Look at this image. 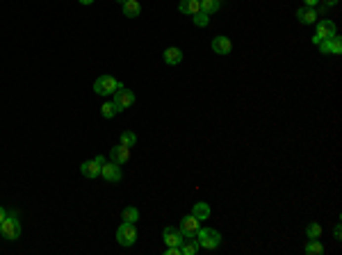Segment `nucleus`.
Masks as SVG:
<instances>
[{
  "instance_id": "obj_33",
  "label": "nucleus",
  "mask_w": 342,
  "mask_h": 255,
  "mask_svg": "<svg viewBox=\"0 0 342 255\" xmlns=\"http://www.w3.org/2000/svg\"><path fill=\"white\" fill-rule=\"evenodd\" d=\"M96 0H80V5H94Z\"/></svg>"
},
{
  "instance_id": "obj_17",
  "label": "nucleus",
  "mask_w": 342,
  "mask_h": 255,
  "mask_svg": "<svg viewBox=\"0 0 342 255\" xmlns=\"http://www.w3.org/2000/svg\"><path fill=\"white\" fill-rule=\"evenodd\" d=\"M180 251H183V255H194L199 251V242L194 237H185L180 244Z\"/></svg>"
},
{
  "instance_id": "obj_6",
  "label": "nucleus",
  "mask_w": 342,
  "mask_h": 255,
  "mask_svg": "<svg viewBox=\"0 0 342 255\" xmlns=\"http://www.w3.org/2000/svg\"><path fill=\"white\" fill-rule=\"evenodd\" d=\"M114 98H112V103L117 105V109L121 112V109H128L132 103H135V94L128 89V87H124V84H119V89L114 91Z\"/></svg>"
},
{
  "instance_id": "obj_10",
  "label": "nucleus",
  "mask_w": 342,
  "mask_h": 255,
  "mask_svg": "<svg viewBox=\"0 0 342 255\" xmlns=\"http://www.w3.org/2000/svg\"><path fill=\"white\" fill-rule=\"evenodd\" d=\"M297 18H299L303 25H313L317 23V9L315 7H301V9H297Z\"/></svg>"
},
{
  "instance_id": "obj_3",
  "label": "nucleus",
  "mask_w": 342,
  "mask_h": 255,
  "mask_svg": "<svg viewBox=\"0 0 342 255\" xmlns=\"http://www.w3.org/2000/svg\"><path fill=\"white\" fill-rule=\"evenodd\" d=\"M317 30H315V36H313V43H319L324 41V39H331V36H336L338 30H336V23L331 21V18H322V21H317Z\"/></svg>"
},
{
  "instance_id": "obj_31",
  "label": "nucleus",
  "mask_w": 342,
  "mask_h": 255,
  "mask_svg": "<svg viewBox=\"0 0 342 255\" xmlns=\"http://www.w3.org/2000/svg\"><path fill=\"white\" fill-rule=\"evenodd\" d=\"M303 2H306V7H315L319 0H303Z\"/></svg>"
},
{
  "instance_id": "obj_2",
  "label": "nucleus",
  "mask_w": 342,
  "mask_h": 255,
  "mask_svg": "<svg viewBox=\"0 0 342 255\" xmlns=\"http://www.w3.org/2000/svg\"><path fill=\"white\" fill-rule=\"evenodd\" d=\"M0 232H2V237L14 242V239L21 237V223H18V214L16 212H9L5 217V221L0 223Z\"/></svg>"
},
{
  "instance_id": "obj_22",
  "label": "nucleus",
  "mask_w": 342,
  "mask_h": 255,
  "mask_svg": "<svg viewBox=\"0 0 342 255\" xmlns=\"http://www.w3.org/2000/svg\"><path fill=\"white\" fill-rule=\"evenodd\" d=\"M306 235H308V239H319L322 237V225L319 223H308L306 225Z\"/></svg>"
},
{
  "instance_id": "obj_24",
  "label": "nucleus",
  "mask_w": 342,
  "mask_h": 255,
  "mask_svg": "<svg viewBox=\"0 0 342 255\" xmlns=\"http://www.w3.org/2000/svg\"><path fill=\"white\" fill-rule=\"evenodd\" d=\"M121 144L128 146V148H130V146H135V144H137V135H135V132H130V130H124V132H121Z\"/></svg>"
},
{
  "instance_id": "obj_34",
  "label": "nucleus",
  "mask_w": 342,
  "mask_h": 255,
  "mask_svg": "<svg viewBox=\"0 0 342 255\" xmlns=\"http://www.w3.org/2000/svg\"><path fill=\"white\" fill-rule=\"evenodd\" d=\"M119 2H121V5H124V2H126V0H119Z\"/></svg>"
},
{
  "instance_id": "obj_21",
  "label": "nucleus",
  "mask_w": 342,
  "mask_h": 255,
  "mask_svg": "<svg viewBox=\"0 0 342 255\" xmlns=\"http://www.w3.org/2000/svg\"><path fill=\"white\" fill-rule=\"evenodd\" d=\"M192 21H194L196 28H208V23H210V14H206V12H196Z\"/></svg>"
},
{
  "instance_id": "obj_18",
  "label": "nucleus",
  "mask_w": 342,
  "mask_h": 255,
  "mask_svg": "<svg viewBox=\"0 0 342 255\" xmlns=\"http://www.w3.org/2000/svg\"><path fill=\"white\" fill-rule=\"evenodd\" d=\"M192 214H194L199 221L208 219V217H210V205H208V203H196L194 208H192Z\"/></svg>"
},
{
  "instance_id": "obj_19",
  "label": "nucleus",
  "mask_w": 342,
  "mask_h": 255,
  "mask_svg": "<svg viewBox=\"0 0 342 255\" xmlns=\"http://www.w3.org/2000/svg\"><path fill=\"white\" fill-rule=\"evenodd\" d=\"M221 9V0H201V12L214 14Z\"/></svg>"
},
{
  "instance_id": "obj_30",
  "label": "nucleus",
  "mask_w": 342,
  "mask_h": 255,
  "mask_svg": "<svg viewBox=\"0 0 342 255\" xmlns=\"http://www.w3.org/2000/svg\"><path fill=\"white\" fill-rule=\"evenodd\" d=\"M94 160H96V162H98V164H100V166H103V164H105V162H107V160H105V157H103V155H96Z\"/></svg>"
},
{
  "instance_id": "obj_15",
  "label": "nucleus",
  "mask_w": 342,
  "mask_h": 255,
  "mask_svg": "<svg viewBox=\"0 0 342 255\" xmlns=\"http://www.w3.org/2000/svg\"><path fill=\"white\" fill-rule=\"evenodd\" d=\"M178 9H180V14H192L194 16L196 12H201V0H180Z\"/></svg>"
},
{
  "instance_id": "obj_23",
  "label": "nucleus",
  "mask_w": 342,
  "mask_h": 255,
  "mask_svg": "<svg viewBox=\"0 0 342 255\" xmlns=\"http://www.w3.org/2000/svg\"><path fill=\"white\" fill-rule=\"evenodd\" d=\"M117 105H114V103H105V105L100 107V114H103V116H105V119H114V116H117Z\"/></svg>"
},
{
  "instance_id": "obj_8",
  "label": "nucleus",
  "mask_w": 342,
  "mask_h": 255,
  "mask_svg": "<svg viewBox=\"0 0 342 255\" xmlns=\"http://www.w3.org/2000/svg\"><path fill=\"white\" fill-rule=\"evenodd\" d=\"M201 228V221L196 219L194 214H187V217H183V221H180V232H183L185 237H194L196 239V230Z\"/></svg>"
},
{
  "instance_id": "obj_25",
  "label": "nucleus",
  "mask_w": 342,
  "mask_h": 255,
  "mask_svg": "<svg viewBox=\"0 0 342 255\" xmlns=\"http://www.w3.org/2000/svg\"><path fill=\"white\" fill-rule=\"evenodd\" d=\"M121 217H124V221H128V223H135V221L139 219V210L137 208H126Z\"/></svg>"
},
{
  "instance_id": "obj_9",
  "label": "nucleus",
  "mask_w": 342,
  "mask_h": 255,
  "mask_svg": "<svg viewBox=\"0 0 342 255\" xmlns=\"http://www.w3.org/2000/svg\"><path fill=\"white\" fill-rule=\"evenodd\" d=\"M162 237H165V244H167V249H169V246H180L185 235L180 232V228H165Z\"/></svg>"
},
{
  "instance_id": "obj_1",
  "label": "nucleus",
  "mask_w": 342,
  "mask_h": 255,
  "mask_svg": "<svg viewBox=\"0 0 342 255\" xmlns=\"http://www.w3.org/2000/svg\"><path fill=\"white\" fill-rule=\"evenodd\" d=\"M196 242H199V249L217 251L221 246V235L214 228H199L196 230Z\"/></svg>"
},
{
  "instance_id": "obj_16",
  "label": "nucleus",
  "mask_w": 342,
  "mask_h": 255,
  "mask_svg": "<svg viewBox=\"0 0 342 255\" xmlns=\"http://www.w3.org/2000/svg\"><path fill=\"white\" fill-rule=\"evenodd\" d=\"M124 14L128 18H137L139 14H142V5H139L137 0H126L124 2Z\"/></svg>"
},
{
  "instance_id": "obj_14",
  "label": "nucleus",
  "mask_w": 342,
  "mask_h": 255,
  "mask_svg": "<svg viewBox=\"0 0 342 255\" xmlns=\"http://www.w3.org/2000/svg\"><path fill=\"white\" fill-rule=\"evenodd\" d=\"M165 64H169V66H176V64H180L183 62V50L180 48H176V46H171V48H167L165 50Z\"/></svg>"
},
{
  "instance_id": "obj_28",
  "label": "nucleus",
  "mask_w": 342,
  "mask_h": 255,
  "mask_svg": "<svg viewBox=\"0 0 342 255\" xmlns=\"http://www.w3.org/2000/svg\"><path fill=\"white\" fill-rule=\"evenodd\" d=\"M338 2H340V0H324V7L329 9V7H336Z\"/></svg>"
},
{
  "instance_id": "obj_29",
  "label": "nucleus",
  "mask_w": 342,
  "mask_h": 255,
  "mask_svg": "<svg viewBox=\"0 0 342 255\" xmlns=\"http://www.w3.org/2000/svg\"><path fill=\"white\" fill-rule=\"evenodd\" d=\"M333 235H336V239H342V237H340V235H342V230H340V223L336 225V230H333Z\"/></svg>"
},
{
  "instance_id": "obj_13",
  "label": "nucleus",
  "mask_w": 342,
  "mask_h": 255,
  "mask_svg": "<svg viewBox=\"0 0 342 255\" xmlns=\"http://www.w3.org/2000/svg\"><path fill=\"white\" fill-rule=\"evenodd\" d=\"M80 171H83V176L85 178H98L100 176V164L96 160H87V162H83V164H80Z\"/></svg>"
},
{
  "instance_id": "obj_11",
  "label": "nucleus",
  "mask_w": 342,
  "mask_h": 255,
  "mask_svg": "<svg viewBox=\"0 0 342 255\" xmlns=\"http://www.w3.org/2000/svg\"><path fill=\"white\" fill-rule=\"evenodd\" d=\"M110 160L117 162V164H126V162L130 160V148L128 146H124V144L114 146V148L110 150Z\"/></svg>"
},
{
  "instance_id": "obj_32",
  "label": "nucleus",
  "mask_w": 342,
  "mask_h": 255,
  "mask_svg": "<svg viewBox=\"0 0 342 255\" xmlns=\"http://www.w3.org/2000/svg\"><path fill=\"white\" fill-rule=\"evenodd\" d=\"M5 217H7V212H5V208H0V223L5 221Z\"/></svg>"
},
{
  "instance_id": "obj_12",
  "label": "nucleus",
  "mask_w": 342,
  "mask_h": 255,
  "mask_svg": "<svg viewBox=\"0 0 342 255\" xmlns=\"http://www.w3.org/2000/svg\"><path fill=\"white\" fill-rule=\"evenodd\" d=\"M213 50L217 55H228L233 50V43H230L228 36H214L213 39Z\"/></svg>"
},
{
  "instance_id": "obj_7",
  "label": "nucleus",
  "mask_w": 342,
  "mask_h": 255,
  "mask_svg": "<svg viewBox=\"0 0 342 255\" xmlns=\"http://www.w3.org/2000/svg\"><path fill=\"white\" fill-rule=\"evenodd\" d=\"M100 176L107 180V182H119V180L124 178V171H121V164H117V162H105V164L100 166Z\"/></svg>"
},
{
  "instance_id": "obj_26",
  "label": "nucleus",
  "mask_w": 342,
  "mask_h": 255,
  "mask_svg": "<svg viewBox=\"0 0 342 255\" xmlns=\"http://www.w3.org/2000/svg\"><path fill=\"white\" fill-rule=\"evenodd\" d=\"M342 53V39L340 36H331V55H340Z\"/></svg>"
},
{
  "instance_id": "obj_5",
  "label": "nucleus",
  "mask_w": 342,
  "mask_h": 255,
  "mask_svg": "<svg viewBox=\"0 0 342 255\" xmlns=\"http://www.w3.org/2000/svg\"><path fill=\"white\" fill-rule=\"evenodd\" d=\"M119 80H114L112 75H100V77H96V82H94V91L98 96H110V94H114V91L119 89Z\"/></svg>"
},
{
  "instance_id": "obj_4",
  "label": "nucleus",
  "mask_w": 342,
  "mask_h": 255,
  "mask_svg": "<svg viewBox=\"0 0 342 255\" xmlns=\"http://www.w3.org/2000/svg\"><path fill=\"white\" fill-rule=\"evenodd\" d=\"M117 242L121 244V246H132V244L137 242V228H135V223H128V221H124V223L119 225Z\"/></svg>"
},
{
  "instance_id": "obj_20",
  "label": "nucleus",
  "mask_w": 342,
  "mask_h": 255,
  "mask_svg": "<svg viewBox=\"0 0 342 255\" xmlns=\"http://www.w3.org/2000/svg\"><path fill=\"white\" fill-rule=\"evenodd\" d=\"M306 253H308V255H322V253H324V246L319 244V239H308Z\"/></svg>"
},
{
  "instance_id": "obj_27",
  "label": "nucleus",
  "mask_w": 342,
  "mask_h": 255,
  "mask_svg": "<svg viewBox=\"0 0 342 255\" xmlns=\"http://www.w3.org/2000/svg\"><path fill=\"white\" fill-rule=\"evenodd\" d=\"M319 53L322 55H331V39H324V41H319Z\"/></svg>"
}]
</instances>
